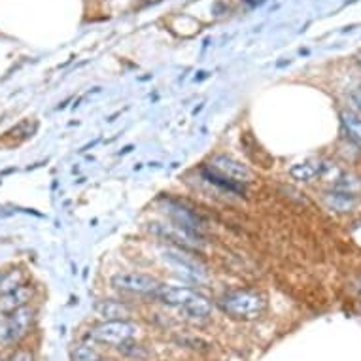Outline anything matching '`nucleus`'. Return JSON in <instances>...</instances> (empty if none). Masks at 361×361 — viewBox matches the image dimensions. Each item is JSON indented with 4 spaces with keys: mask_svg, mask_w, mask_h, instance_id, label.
<instances>
[{
    "mask_svg": "<svg viewBox=\"0 0 361 361\" xmlns=\"http://www.w3.org/2000/svg\"><path fill=\"white\" fill-rule=\"evenodd\" d=\"M72 357H74V361H99V354L87 344L76 346L74 352H72Z\"/></svg>",
    "mask_w": 361,
    "mask_h": 361,
    "instance_id": "a211bd4d",
    "label": "nucleus"
},
{
    "mask_svg": "<svg viewBox=\"0 0 361 361\" xmlns=\"http://www.w3.org/2000/svg\"><path fill=\"white\" fill-rule=\"evenodd\" d=\"M210 169L219 172L221 176L231 178V180H237V182H243V184H246L250 180L248 166L243 165L240 161L233 159L229 155H216V157H212Z\"/></svg>",
    "mask_w": 361,
    "mask_h": 361,
    "instance_id": "0eeeda50",
    "label": "nucleus"
},
{
    "mask_svg": "<svg viewBox=\"0 0 361 361\" xmlns=\"http://www.w3.org/2000/svg\"><path fill=\"white\" fill-rule=\"evenodd\" d=\"M99 361H110V360H99Z\"/></svg>",
    "mask_w": 361,
    "mask_h": 361,
    "instance_id": "5701e85b",
    "label": "nucleus"
},
{
    "mask_svg": "<svg viewBox=\"0 0 361 361\" xmlns=\"http://www.w3.org/2000/svg\"><path fill=\"white\" fill-rule=\"evenodd\" d=\"M246 2H248L250 6H257V4H261L263 0H246Z\"/></svg>",
    "mask_w": 361,
    "mask_h": 361,
    "instance_id": "412c9836",
    "label": "nucleus"
},
{
    "mask_svg": "<svg viewBox=\"0 0 361 361\" xmlns=\"http://www.w3.org/2000/svg\"><path fill=\"white\" fill-rule=\"evenodd\" d=\"M32 320H35V310L29 305L19 308L16 312L6 314L0 322V341L10 344L25 337L29 333L30 326H32Z\"/></svg>",
    "mask_w": 361,
    "mask_h": 361,
    "instance_id": "7ed1b4c3",
    "label": "nucleus"
},
{
    "mask_svg": "<svg viewBox=\"0 0 361 361\" xmlns=\"http://www.w3.org/2000/svg\"><path fill=\"white\" fill-rule=\"evenodd\" d=\"M357 61H360V63H361V54H360V55H357Z\"/></svg>",
    "mask_w": 361,
    "mask_h": 361,
    "instance_id": "4be33fe9",
    "label": "nucleus"
},
{
    "mask_svg": "<svg viewBox=\"0 0 361 361\" xmlns=\"http://www.w3.org/2000/svg\"><path fill=\"white\" fill-rule=\"evenodd\" d=\"M138 327L127 320H106L89 331V337L97 343L110 346H125L130 338L137 337Z\"/></svg>",
    "mask_w": 361,
    "mask_h": 361,
    "instance_id": "f03ea898",
    "label": "nucleus"
},
{
    "mask_svg": "<svg viewBox=\"0 0 361 361\" xmlns=\"http://www.w3.org/2000/svg\"><path fill=\"white\" fill-rule=\"evenodd\" d=\"M12 361H32V357H30L29 352H19V354L13 355Z\"/></svg>",
    "mask_w": 361,
    "mask_h": 361,
    "instance_id": "6ab92c4d",
    "label": "nucleus"
},
{
    "mask_svg": "<svg viewBox=\"0 0 361 361\" xmlns=\"http://www.w3.org/2000/svg\"><path fill=\"white\" fill-rule=\"evenodd\" d=\"M197 295L195 290L185 288V286H163L155 291V299H159L161 302H165L169 307H180L184 308L188 302Z\"/></svg>",
    "mask_w": 361,
    "mask_h": 361,
    "instance_id": "6e6552de",
    "label": "nucleus"
},
{
    "mask_svg": "<svg viewBox=\"0 0 361 361\" xmlns=\"http://www.w3.org/2000/svg\"><path fill=\"white\" fill-rule=\"evenodd\" d=\"M324 199H326L327 207L331 208V210H337V212H348L355 204L354 193H346V191L338 190H333L331 193H326Z\"/></svg>",
    "mask_w": 361,
    "mask_h": 361,
    "instance_id": "f8f14e48",
    "label": "nucleus"
},
{
    "mask_svg": "<svg viewBox=\"0 0 361 361\" xmlns=\"http://www.w3.org/2000/svg\"><path fill=\"white\" fill-rule=\"evenodd\" d=\"M154 233L157 235H163L165 238L172 240L174 244L178 246H184V248H199L201 246V240L202 238L195 237V235H190V233L182 231V229H178L174 225H159V224H154Z\"/></svg>",
    "mask_w": 361,
    "mask_h": 361,
    "instance_id": "1a4fd4ad",
    "label": "nucleus"
},
{
    "mask_svg": "<svg viewBox=\"0 0 361 361\" xmlns=\"http://www.w3.org/2000/svg\"><path fill=\"white\" fill-rule=\"evenodd\" d=\"M112 286L118 290L129 291V293H138V295H155L161 284L148 274L140 273H119L112 279Z\"/></svg>",
    "mask_w": 361,
    "mask_h": 361,
    "instance_id": "423d86ee",
    "label": "nucleus"
},
{
    "mask_svg": "<svg viewBox=\"0 0 361 361\" xmlns=\"http://www.w3.org/2000/svg\"><path fill=\"white\" fill-rule=\"evenodd\" d=\"M163 259L171 265V269L178 276H182L188 282L199 284L204 280V269L201 267V263L184 254L180 248H166L163 252Z\"/></svg>",
    "mask_w": 361,
    "mask_h": 361,
    "instance_id": "20e7f679",
    "label": "nucleus"
},
{
    "mask_svg": "<svg viewBox=\"0 0 361 361\" xmlns=\"http://www.w3.org/2000/svg\"><path fill=\"white\" fill-rule=\"evenodd\" d=\"M202 178L207 180V182H210V184L218 185L219 190L227 191V193H237V195H244V191H246V188H244L243 182H237V180H231V178L227 176H221L219 172H216L214 169H202L201 171Z\"/></svg>",
    "mask_w": 361,
    "mask_h": 361,
    "instance_id": "9b49d317",
    "label": "nucleus"
},
{
    "mask_svg": "<svg viewBox=\"0 0 361 361\" xmlns=\"http://www.w3.org/2000/svg\"><path fill=\"white\" fill-rule=\"evenodd\" d=\"M341 121H343L344 129L348 133V137L354 140L357 146L361 148V118L357 114L350 112V110H344L341 114Z\"/></svg>",
    "mask_w": 361,
    "mask_h": 361,
    "instance_id": "2eb2a0df",
    "label": "nucleus"
},
{
    "mask_svg": "<svg viewBox=\"0 0 361 361\" xmlns=\"http://www.w3.org/2000/svg\"><path fill=\"white\" fill-rule=\"evenodd\" d=\"M360 89H361V87H360Z\"/></svg>",
    "mask_w": 361,
    "mask_h": 361,
    "instance_id": "393cba45",
    "label": "nucleus"
},
{
    "mask_svg": "<svg viewBox=\"0 0 361 361\" xmlns=\"http://www.w3.org/2000/svg\"><path fill=\"white\" fill-rule=\"evenodd\" d=\"M165 214L171 218L172 225L182 229V231L195 235V237L202 238V231H204V224L202 219L197 216L195 212H191L190 208H185L184 204H180L176 201L165 202Z\"/></svg>",
    "mask_w": 361,
    "mask_h": 361,
    "instance_id": "39448f33",
    "label": "nucleus"
},
{
    "mask_svg": "<svg viewBox=\"0 0 361 361\" xmlns=\"http://www.w3.org/2000/svg\"><path fill=\"white\" fill-rule=\"evenodd\" d=\"M97 312L106 320H123L129 314V308L118 301H101L97 305Z\"/></svg>",
    "mask_w": 361,
    "mask_h": 361,
    "instance_id": "ddd939ff",
    "label": "nucleus"
},
{
    "mask_svg": "<svg viewBox=\"0 0 361 361\" xmlns=\"http://www.w3.org/2000/svg\"><path fill=\"white\" fill-rule=\"evenodd\" d=\"M184 310L190 314V316H193V318H207L208 314L212 312V302L208 301L204 295H201V293H197V295L185 305Z\"/></svg>",
    "mask_w": 361,
    "mask_h": 361,
    "instance_id": "dca6fc26",
    "label": "nucleus"
},
{
    "mask_svg": "<svg viewBox=\"0 0 361 361\" xmlns=\"http://www.w3.org/2000/svg\"><path fill=\"white\" fill-rule=\"evenodd\" d=\"M352 101H354L355 106L361 110V89L360 91H354V93H352Z\"/></svg>",
    "mask_w": 361,
    "mask_h": 361,
    "instance_id": "aec40b11",
    "label": "nucleus"
},
{
    "mask_svg": "<svg viewBox=\"0 0 361 361\" xmlns=\"http://www.w3.org/2000/svg\"><path fill=\"white\" fill-rule=\"evenodd\" d=\"M30 297H32V290L29 286H19L18 290L10 291V293H4L0 295V314L6 316V314H12L19 308H23L29 305Z\"/></svg>",
    "mask_w": 361,
    "mask_h": 361,
    "instance_id": "9d476101",
    "label": "nucleus"
},
{
    "mask_svg": "<svg viewBox=\"0 0 361 361\" xmlns=\"http://www.w3.org/2000/svg\"><path fill=\"white\" fill-rule=\"evenodd\" d=\"M19 286H23V274H21V271H12V273L2 274V280H0V295L18 290Z\"/></svg>",
    "mask_w": 361,
    "mask_h": 361,
    "instance_id": "f3484780",
    "label": "nucleus"
},
{
    "mask_svg": "<svg viewBox=\"0 0 361 361\" xmlns=\"http://www.w3.org/2000/svg\"><path fill=\"white\" fill-rule=\"evenodd\" d=\"M324 169V165L320 163H316V161H307V163H297L290 169V174L295 180H302V182H308V180H312L314 176H318Z\"/></svg>",
    "mask_w": 361,
    "mask_h": 361,
    "instance_id": "4468645a",
    "label": "nucleus"
},
{
    "mask_svg": "<svg viewBox=\"0 0 361 361\" xmlns=\"http://www.w3.org/2000/svg\"><path fill=\"white\" fill-rule=\"evenodd\" d=\"M219 308L235 320H255L265 312L267 301L257 291L237 290L221 297Z\"/></svg>",
    "mask_w": 361,
    "mask_h": 361,
    "instance_id": "f257e3e1",
    "label": "nucleus"
},
{
    "mask_svg": "<svg viewBox=\"0 0 361 361\" xmlns=\"http://www.w3.org/2000/svg\"><path fill=\"white\" fill-rule=\"evenodd\" d=\"M0 280H2V274H0Z\"/></svg>",
    "mask_w": 361,
    "mask_h": 361,
    "instance_id": "b1692460",
    "label": "nucleus"
}]
</instances>
